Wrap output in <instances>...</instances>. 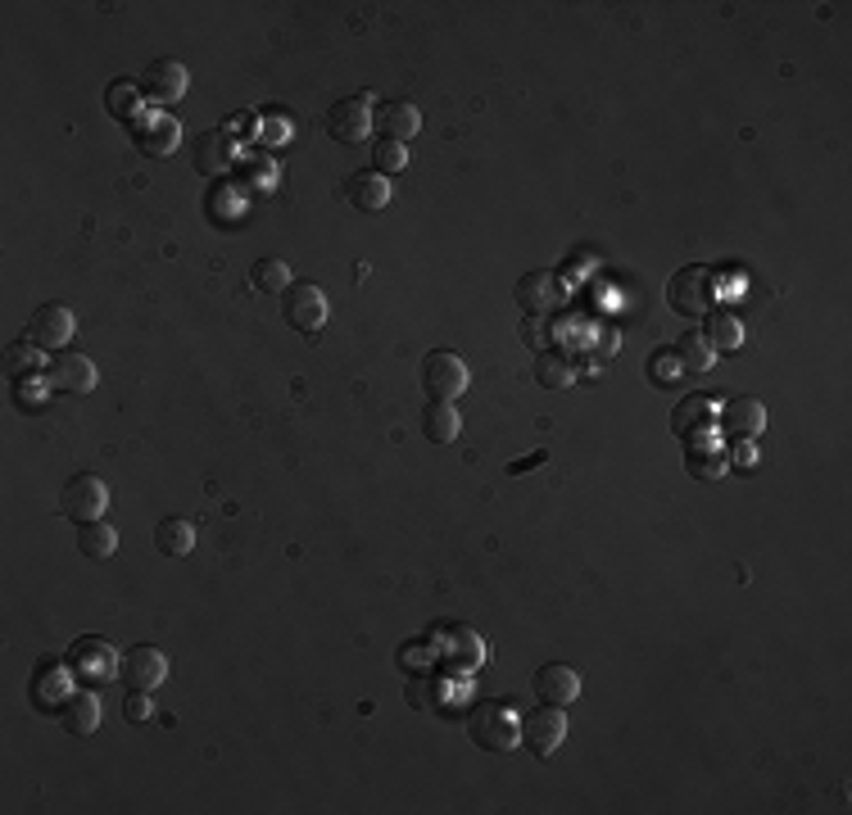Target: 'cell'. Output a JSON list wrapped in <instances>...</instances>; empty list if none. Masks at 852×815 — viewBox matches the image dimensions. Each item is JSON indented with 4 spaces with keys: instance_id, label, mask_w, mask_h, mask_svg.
I'll return each mask as SVG.
<instances>
[{
    "instance_id": "cell-1",
    "label": "cell",
    "mask_w": 852,
    "mask_h": 815,
    "mask_svg": "<svg viewBox=\"0 0 852 815\" xmlns=\"http://www.w3.org/2000/svg\"><path fill=\"white\" fill-rule=\"evenodd\" d=\"M468 734L485 752H508V747L522 743V721H518V712L508 703H490V697H485V703H477L468 712Z\"/></svg>"
},
{
    "instance_id": "cell-2",
    "label": "cell",
    "mask_w": 852,
    "mask_h": 815,
    "mask_svg": "<svg viewBox=\"0 0 852 815\" xmlns=\"http://www.w3.org/2000/svg\"><path fill=\"white\" fill-rule=\"evenodd\" d=\"M472 381V368L463 354H453V349H431L422 359V390L435 399V403H453Z\"/></svg>"
},
{
    "instance_id": "cell-3",
    "label": "cell",
    "mask_w": 852,
    "mask_h": 815,
    "mask_svg": "<svg viewBox=\"0 0 852 815\" xmlns=\"http://www.w3.org/2000/svg\"><path fill=\"white\" fill-rule=\"evenodd\" d=\"M281 318L300 335H318L327 326V295L318 281H295L287 295H281Z\"/></svg>"
},
{
    "instance_id": "cell-4",
    "label": "cell",
    "mask_w": 852,
    "mask_h": 815,
    "mask_svg": "<svg viewBox=\"0 0 852 815\" xmlns=\"http://www.w3.org/2000/svg\"><path fill=\"white\" fill-rule=\"evenodd\" d=\"M372 113H377V104H372L368 91L335 100V104L327 109V137L340 141V145H359V141L372 132Z\"/></svg>"
},
{
    "instance_id": "cell-5",
    "label": "cell",
    "mask_w": 852,
    "mask_h": 815,
    "mask_svg": "<svg viewBox=\"0 0 852 815\" xmlns=\"http://www.w3.org/2000/svg\"><path fill=\"white\" fill-rule=\"evenodd\" d=\"M666 304L685 318H708L712 313V272L708 268H680L666 285Z\"/></svg>"
},
{
    "instance_id": "cell-6",
    "label": "cell",
    "mask_w": 852,
    "mask_h": 815,
    "mask_svg": "<svg viewBox=\"0 0 852 815\" xmlns=\"http://www.w3.org/2000/svg\"><path fill=\"white\" fill-rule=\"evenodd\" d=\"M104 507H109V485H104L96 472H78V476L64 485V494H60V512H64L69 521H78V526H87V521H100Z\"/></svg>"
},
{
    "instance_id": "cell-7",
    "label": "cell",
    "mask_w": 852,
    "mask_h": 815,
    "mask_svg": "<svg viewBox=\"0 0 852 815\" xmlns=\"http://www.w3.org/2000/svg\"><path fill=\"white\" fill-rule=\"evenodd\" d=\"M187 87H191V73H187L182 60H173V54H163V60L146 64V73H141V95H146L154 109L178 104V100L187 95Z\"/></svg>"
},
{
    "instance_id": "cell-8",
    "label": "cell",
    "mask_w": 852,
    "mask_h": 815,
    "mask_svg": "<svg viewBox=\"0 0 852 815\" xmlns=\"http://www.w3.org/2000/svg\"><path fill=\"white\" fill-rule=\"evenodd\" d=\"M132 141H137L141 154H150V159H168V154L178 150V141H182V123H178L168 109H146L141 119L132 123Z\"/></svg>"
},
{
    "instance_id": "cell-9",
    "label": "cell",
    "mask_w": 852,
    "mask_h": 815,
    "mask_svg": "<svg viewBox=\"0 0 852 815\" xmlns=\"http://www.w3.org/2000/svg\"><path fill=\"white\" fill-rule=\"evenodd\" d=\"M119 653H113L104 638H96V634H87V638H78V644L69 648V671L78 675V680H87L91 688L96 684H104V680H113L119 675Z\"/></svg>"
},
{
    "instance_id": "cell-10",
    "label": "cell",
    "mask_w": 852,
    "mask_h": 815,
    "mask_svg": "<svg viewBox=\"0 0 852 815\" xmlns=\"http://www.w3.org/2000/svg\"><path fill=\"white\" fill-rule=\"evenodd\" d=\"M73 331H78V322H73V313L64 309V304H41L32 318H28V326H23V340H32L37 349H60L73 340Z\"/></svg>"
},
{
    "instance_id": "cell-11",
    "label": "cell",
    "mask_w": 852,
    "mask_h": 815,
    "mask_svg": "<svg viewBox=\"0 0 852 815\" xmlns=\"http://www.w3.org/2000/svg\"><path fill=\"white\" fill-rule=\"evenodd\" d=\"M716 426H721L725 440H758V435L766 431V403L753 399V394L730 399V403H721Z\"/></svg>"
},
{
    "instance_id": "cell-12",
    "label": "cell",
    "mask_w": 852,
    "mask_h": 815,
    "mask_svg": "<svg viewBox=\"0 0 852 815\" xmlns=\"http://www.w3.org/2000/svg\"><path fill=\"white\" fill-rule=\"evenodd\" d=\"M41 376L50 390H64V394H91L96 390V363L87 354H73V349H60V354L46 363Z\"/></svg>"
},
{
    "instance_id": "cell-13",
    "label": "cell",
    "mask_w": 852,
    "mask_h": 815,
    "mask_svg": "<svg viewBox=\"0 0 852 815\" xmlns=\"http://www.w3.org/2000/svg\"><path fill=\"white\" fill-rule=\"evenodd\" d=\"M435 657L449 662L453 671H477L485 648H481V638L472 630L453 625V621H440V630H435Z\"/></svg>"
},
{
    "instance_id": "cell-14",
    "label": "cell",
    "mask_w": 852,
    "mask_h": 815,
    "mask_svg": "<svg viewBox=\"0 0 852 815\" xmlns=\"http://www.w3.org/2000/svg\"><path fill=\"white\" fill-rule=\"evenodd\" d=\"M725 467H730V457H725V444H721L716 431L690 435V444H685V472H690L694 481H721Z\"/></svg>"
},
{
    "instance_id": "cell-15",
    "label": "cell",
    "mask_w": 852,
    "mask_h": 815,
    "mask_svg": "<svg viewBox=\"0 0 852 815\" xmlns=\"http://www.w3.org/2000/svg\"><path fill=\"white\" fill-rule=\"evenodd\" d=\"M562 738H567V716H562V707H535L527 721H522V743L535 752V756H553L558 747H562Z\"/></svg>"
},
{
    "instance_id": "cell-16",
    "label": "cell",
    "mask_w": 852,
    "mask_h": 815,
    "mask_svg": "<svg viewBox=\"0 0 852 815\" xmlns=\"http://www.w3.org/2000/svg\"><path fill=\"white\" fill-rule=\"evenodd\" d=\"M518 304H522V313L527 318H544V313H553L558 304H562V281H558V272H527L522 281H518Z\"/></svg>"
},
{
    "instance_id": "cell-17",
    "label": "cell",
    "mask_w": 852,
    "mask_h": 815,
    "mask_svg": "<svg viewBox=\"0 0 852 815\" xmlns=\"http://www.w3.org/2000/svg\"><path fill=\"white\" fill-rule=\"evenodd\" d=\"M535 697L549 703V707H572L581 697V675L572 666H562V662H544L535 671Z\"/></svg>"
},
{
    "instance_id": "cell-18",
    "label": "cell",
    "mask_w": 852,
    "mask_h": 815,
    "mask_svg": "<svg viewBox=\"0 0 852 815\" xmlns=\"http://www.w3.org/2000/svg\"><path fill=\"white\" fill-rule=\"evenodd\" d=\"M119 675H123V684H128V688H146V693H150V688H159V684H163V675H168V657H163L159 648L141 644V648L123 653Z\"/></svg>"
},
{
    "instance_id": "cell-19",
    "label": "cell",
    "mask_w": 852,
    "mask_h": 815,
    "mask_svg": "<svg viewBox=\"0 0 852 815\" xmlns=\"http://www.w3.org/2000/svg\"><path fill=\"white\" fill-rule=\"evenodd\" d=\"M716 413H721V403L712 394H690V399H680V407L671 413V431L675 435H699V431H716Z\"/></svg>"
},
{
    "instance_id": "cell-20",
    "label": "cell",
    "mask_w": 852,
    "mask_h": 815,
    "mask_svg": "<svg viewBox=\"0 0 852 815\" xmlns=\"http://www.w3.org/2000/svg\"><path fill=\"white\" fill-rule=\"evenodd\" d=\"M372 128H377L385 141H409V137H418V128H422V113H418L409 100H385V104H377V113H372Z\"/></svg>"
},
{
    "instance_id": "cell-21",
    "label": "cell",
    "mask_w": 852,
    "mask_h": 815,
    "mask_svg": "<svg viewBox=\"0 0 852 815\" xmlns=\"http://www.w3.org/2000/svg\"><path fill=\"white\" fill-rule=\"evenodd\" d=\"M196 168L204 178H222L227 168H237V141L227 137L222 128L218 132H200L196 137Z\"/></svg>"
},
{
    "instance_id": "cell-22",
    "label": "cell",
    "mask_w": 852,
    "mask_h": 815,
    "mask_svg": "<svg viewBox=\"0 0 852 815\" xmlns=\"http://www.w3.org/2000/svg\"><path fill=\"white\" fill-rule=\"evenodd\" d=\"M390 178H381V172H354V178L345 182V200L354 204V209H363V213H381L385 204H390Z\"/></svg>"
},
{
    "instance_id": "cell-23",
    "label": "cell",
    "mask_w": 852,
    "mask_h": 815,
    "mask_svg": "<svg viewBox=\"0 0 852 815\" xmlns=\"http://www.w3.org/2000/svg\"><path fill=\"white\" fill-rule=\"evenodd\" d=\"M104 109H109V119H119V123H137L141 113H146V95H141V82L132 78H113L104 87Z\"/></svg>"
},
{
    "instance_id": "cell-24",
    "label": "cell",
    "mask_w": 852,
    "mask_h": 815,
    "mask_svg": "<svg viewBox=\"0 0 852 815\" xmlns=\"http://www.w3.org/2000/svg\"><path fill=\"white\" fill-rule=\"evenodd\" d=\"M60 721H64V730H69V734H78V738L96 734V730H100V697H96L91 688L69 693V703L60 707Z\"/></svg>"
},
{
    "instance_id": "cell-25",
    "label": "cell",
    "mask_w": 852,
    "mask_h": 815,
    "mask_svg": "<svg viewBox=\"0 0 852 815\" xmlns=\"http://www.w3.org/2000/svg\"><path fill=\"white\" fill-rule=\"evenodd\" d=\"M422 431H427V440L431 444H453L459 440V431H463V417H459V407L453 403H427L422 407Z\"/></svg>"
},
{
    "instance_id": "cell-26",
    "label": "cell",
    "mask_w": 852,
    "mask_h": 815,
    "mask_svg": "<svg viewBox=\"0 0 852 815\" xmlns=\"http://www.w3.org/2000/svg\"><path fill=\"white\" fill-rule=\"evenodd\" d=\"M191 544H196V526H191L187 516H163L159 526H154V549H159L163 557H187Z\"/></svg>"
},
{
    "instance_id": "cell-27",
    "label": "cell",
    "mask_w": 852,
    "mask_h": 815,
    "mask_svg": "<svg viewBox=\"0 0 852 815\" xmlns=\"http://www.w3.org/2000/svg\"><path fill=\"white\" fill-rule=\"evenodd\" d=\"M78 553H87L91 562H104L119 553V531L109 526V521H87V526H78Z\"/></svg>"
},
{
    "instance_id": "cell-28",
    "label": "cell",
    "mask_w": 852,
    "mask_h": 815,
    "mask_svg": "<svg viewBox=\"0 0 852 815\" xmlns=\"http://www.w3.org/2000/svg\"><path fill=\"white\" fill-rule=\"evenodd\" d=\"M708 344L716 349V354H734V349L744 344V326H740V318L734 313H725V309H712L708 313Z\"/></svg>"
},
{
    "instance_id": "cell-29",
    "label": "cell",
    "mask_w": 852,
    "mask_h": 815,
    "mask_svg": "<svg viewBox=\"0 0 852 815\" xmlns=\"http://www.w3.org/2000/svg\"><path fill=\"white\" fill-rule=\"evenodd\" d=\"M535 381H540L544 390H567V385L577 381L572 359L558 354V349H540V354H535Z\"/></svg>"
},
{
    "instance_id": "cell-30",
    "label": "cell",
    "mask_w": 852,
    "mask_h": 815,
    "mask_svg": "<svg viewBox=\"0 0 852 815\" xmlns=\"http://www.w3.org/2000/svg\"><path fill=\"white\" fill-rule=\"evenodd\" d=\"M671 349H675V359L685 363V372H712V363H716V349L708 344V335H703V331L680 335Z\"/></svg>"
},
{
    "instance_id": "cell-31",
    "label": "cell",
    "mask_w": 852,
    "mask_h": 815,
    "mask_svg": "<svg viewBox=\"0 0 852 815\" xmlns=\"http://www.w3.org/2000/svg\"><path fill=\"white\" fill-rule=\"evenodd\" d=\"M250 281H254V290H263V295H287V290L295 285L287 259H259L254 272H250Z\"/></svg>"
},
{
    "instance_id": "cell-32",
    "label": "cell",
    "mask_w": 852,
    "mask_h": 815,
    "mask_svg": "<svg viewBox=\"0 0 852 815\" xmlns=\"http://www.w3.org/2000/svg\"><path fill=\"white\" fill-rule=\"evenodd\" d=\"M6 372H10L14 381H28V376L46 372V363H41V349H37L32 340H14V344L6 349Z\"/></svg>"
},
{
    "instance_id": "cell-33",
    "label": "cell",
    "mask_w": 852,
    "mask_h": 815,
    "mask_svg": "<svg viewBox=\"0 0 852 815\" xmlns=\"http://www.w3.org/2000/svg\"><path fill=\"white\" fill-rule=\"evenodd\" d=\"M680 376H685V363L675 359V349H653V359H649V381L653 385H675Z\"/></svg>"
},
{
    "instance_id": "cell-34",
    "label": "cell",
    "mask_w": 852,
    "mask_h": 815,
    "mask_svg": "<svg viewBox=\"0 0 852 815\" xmlns=\"http://www.w3.org/2000/svg\"><path fill=\"white\" fill-rule=\"evenodd\" d=\"M409 163V150H404V141H377L372 145V172H381V178H390V172H400Z\"/></svg>"
},
{
    "instance_id": "cell-35",
    "label": "cell",
    "mask_w": 852,
    "mask_h": 815,
    "mask_svg": "<svg viewBox=\"0 0 852 815\" xmlns=\"http://www.w3.org/2000/svg\"><path fill=\"white\" fill-rule=\"evenodd\" d=\"M46 390H50V385H46V376H41V381H37V376L14 381V399H19L23 407H41V403H46Z\"/></svg>"
},
{
    "instance_id": "cell-36",
    "label": "cell",
    "mask_w": 852,
    "mask_h": 815,
    "mask_svg": "<svg viewBox=\"0 0 852 815\" xmlns=\"http://www.w3.org/2000/svg\"><path fill=\"white\" fill-rule=\"evenodd\" d=\"M272 172H277V163H272V154H259V159H245L241 163V178H254L263 191L272 187Z\"/></svg>"
},
{
    "instance_id": "cell-37",
    "label": "cell",
    "mask_w": 852,
    "mask_h": 815,
    "mask_svg": "<svg viewBox=\"0 0 852 815\" xmlns=\"http://www.w3.org/2000/svg\"><path fill=\"white\" fill-rule=\"evenodd\" d=\"M222 132L232 137V141H250V137H259V113H232Z\"/></svg>"
},
{
    "instance_id": "cell-38",
    "label": "cell",
    "mask_w": 852,
    "mask_h": 815,
    "mask_svg": "<svg viewBox=\"0 0 852 815\" xmlns=\"http://www.w3.org/2000/svg\"><path fill=\"white\" fill-rule=\"evenodd\" d=\"M435 693H440L435 680H413V684H409V707H418V712H422V707H435V703H440Z\"/></svg>"
},
{
    "instance_id": "cell-39",
    "label": "cell",
    "mask_w": 852,
    "mask_h": 815,
    "mask_svg": "<svg viewBox=\"0 0 852 815\" xmlns=\"http://www.w3.org/2000/svg\"><path fill=\"white\" fill-rule=\"evenodd\" d=\"M128 721H150V712H154V703L146 697V688H128Z\"/></svg>"
},
{
    "instance_id": "cell-40",
    "label": "cell",
    "mask_w": 852,
    "mask_h": 815,
    "mask_svg": "<svg viewBox=\"0 0 852 815\" xmlns=\"http://www.w3.org/2000/svg\"><path fill=\"white\" fill-rule=\"evenodd\" d=\"M522 340L540 354V349L549 344V326H544V318H527V322H522Z\"/></svg>"
},
{
    "instance_id": "cell-41",
    "label": "cell",
    "mask_w": 852,
    "mask_h": 815,
    "mask_svg": "<svg viewBox=\"0 0 852 815\" xmlns=\"http://www.w3.org/2000/svg\"><path fill=\"white\" fill-rule=\"evenodd\" d=\"M617 349H621V331H617V326H608V331L594 335V359H612Z\"/></svg>"
},
{
    "instance_id": "cell-42",
    "label": "cell",
    "mask_w": 852,
    "mask_h": 815,
    "mask_svg": "<svg viewBox=\"0 0 852 815\" xmlns=\"http://www.w3.org/2000/svg\"><path fill=\"white\" fill-rule=\"evenodd\" d=\"M730 462H734V467H753V462H758V449H753V440H734V453H730Z\"/></svg>"
},
{
    "instance_id": "cell-43",
    "label": "cell",
    "mask_w": 852,
    "mask_h": 815,
    "mask_svg": "<svg viewBox=\"0 0 852 815\" xmlns=\"http://www.w3.org/2000/svg\"><path fill=\"white\" fill-rule=\"evenodd\" d=\"M287 119H291V113H281V123H268V141H287V137H291V123H287Z\"/></svg>"
},
{
    "instance_id": "cell-44",
    "label": "cell",
    "mask_w": 852,
    "mask_h": 815,
    "mask_svg": "<svg viewBox=\"0 0 852 815\" xmlns=\"http://www.w3.org/2000/svg\"><path fill=\"white\" fill-rule=\"evenodd\" d=\"M535 462H544V453H531V457H522V462H513V467H508V472H513V476H518V472H527V467H535Z\"/></svg>"
}]
</instances>
